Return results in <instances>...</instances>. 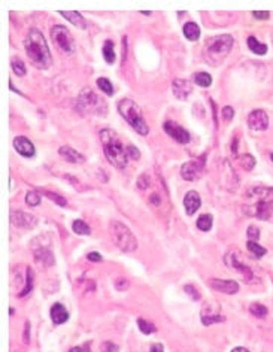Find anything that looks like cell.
Here are the masks:
<instances>
[{"mask_svg": "<svg viewBox=\"0 0 273 352\" xmlns=\"http://www.w3.org/2000/svg\"><path fill=\"white\" fill-rule=\"evenodd\" d=\"M50 315H51V319H53L54 324H65L69 319V312H68V309L62 303L53 304Z\"/></svg>", "mask_w": 273, "mask_h": 352, "instance_id": "obj_21", "label": "cell"}, {"mask_svg": "<svg viewBox=\"0 0 273 352\" xmlns=\"http://www.w3.org/2000/svg\"><path fill=\"white\" fill-rule=\"evenodd\" d=\"M24 48L29 56V59L41 69H48L53 64V57L48 48V44L44 38V35L38 29H30L26 41Z\"/></svg>", "mask_w": 273, "mask_h": 352, "instance_id": "obj_2", "label": "cell"}, {"mask_svg": "<svg viewBox=\"0 0 273 352\" xmlns=\"http://www.w3.org/2000/svg\"><path fill=\"white\" fill-rule=\"evenodd\" d=\"M149 352H164V348H163V345H160V343H154L152 346H151V351Z\"/></svg>", "mask_w": 273, "mask_h": 352, "instance_id": "obj_46", "label": "cell"}, {"mask_svg": "<svg viewBox=\"0 0 273 352\" xmlns=\"http://www.w3.org/2000/svg\"><path fill=\"white\" fill-rule=\"evenodd\" d=\"M32 288H33V272H32V269H27V278H26V287H24V290L18 294L20 297H24V295H27L30 291H32Z\"/></svg>", "mask_w": 273, "mask_h": 352, "instance_id": "obj_33", "label": "cell"}, {"mask_svg": "<svg viewBox=\"0 0 273 352\" xmlns=\"http://www.w3.org/2000/svg\"><path fill=\"white\" fill-rule=\"evenodd\" d=\"M270 158H272V161H273V152L270 154Z\"/></svg>", "mask_w": 273, "mask_h": 352, "instance_id": "obj_52", "label": "cell"}, {"mask_svg": "<svg viewBox=\"0 0 273 352\" xmlns=\"http://www.w3.org/2000/svg\"><path fill=\"white\" fill-rule=\"evenodd\" d=\"M212 215H207V214H205V215H200L199 217V220H197V227H199V230H202V232H209L210 229H212Z\"/></svg>", "mask_w": 273, "mask_h": 352, "instance_id": "obj_28", "label": "cell"}, {"mask_svg": "<svg viewBox=\"0 0 273 352\" xmlns=\"http://www.w3.org/2000/svg\"><path fill=\"white\" fill-rule=\"evenodd\" d=\"M51 38L56 44V47L68 54V56H72L75 51H76V45H75V41L70 35V32L65 27V26H54L51 29Z\"/></svg>", "mask_w": 273, "mask_h": 352, "instance_id": "obj_7", "label": "cell"}, {"mask_svg": "<svg viewBox=\"0 0 273 352\" xmlns=\"http://www.w3.org/2000/svg\"><path fill=\"white\" fill-rule=\"evenodd\" d=\"M118 111L121 114V117L142 136H146L149 133V127L146 124V121L143 119L142 111L139 108V105L130 99H123L118 102Z\"/></svg>", "mask_w": 273, "mask_h": 352, "instance_id": "obj_5", "label": "cell"}, {"mask_svg": "<svg viewBox=\"0 0 273 352\" xmlns=\"http://www.w3.org/2000/svg\"><path fill=\"white\" fill-rule=\"evenodd\" d=\"M41 249L38 248H33V252H35V257H36V261L41 264H45V266H53L54 264V254L53 251L50 249V245L44 246V245H39Z\"/></svg>", "mask_w": 273, "mask_h": 352, "instance_id": "obj_20", "label": "cell"}, {"mask_svg": "<svg viewBox=\"0 0 273 352\" xmlns=\"http://www.w3.org/2000/svg\"><path fill=\"white\" fill-rule=\"evenodd\" d=\"M69 352H84V351H82V348L76 346V348H72V349H70Z\"/></svg>", "mask_w": 273, "mask_h": 352, "instance_id": "obj_51", "label": "cell"}, {"mask_svg": "<svg viewBox=\"0 0 273 352\" xmlns=\"http://www.w3.org/2000/svg\"><path fill=\"white\" fill-rule=\"evenodd\" d=\"M102 352H118V346L112 342H105L102 346Z\"/></svg>", "mask_w": 273, "mask_h": 352, "instance_id": "obj_43", "label": "cell"}, {"mask_svg": "<svg viewBox=\"0 0 273 352\" xmlns=\"http://www.w3.org/2000/svg\"><path fill=\"white\" fill-rule=\"evenodd\" d=\"M45 196H48V197H51V200H54L56 203H59L60 206H66L68 205V202L63 199V197H60L59 194H54V193H50V191H42Z\"/></svg>", "mask_w": 273, "mask_h": 352, "instance_id": "obj_40", "label": "cell"}, {"mask_svg": "<svg viewBox=\"0 0 273 352\" xmlns=\"http://www.w3.org/2000/svg\"><path fill=\"white\" fill-rule=\"evenodd\" d=\"M239 163H240V166H242L245 170H252L254 166H255V158H254L252 155H249V154H243V155L239 158Z\"/></svg>", "mask_w": 273, "mask_h": 352, "instance_id": "obj_31", "label": "cell"}, {"mask_svg": "<svg viewBox=\"0 0 273 352\" xmlns=\"http://www.w3.org/2000/svg\"><path fill=\"white\" fill-rule=\"evenodd\" d=\"M97 87L100 88V91H103L108 96H114V87L111 84V81L108 78H99L97 79Z\"/></svg>", "mask_w": 273, "mask_h": 352, "instance_id": "obj_29", "label": "cell"}, {"mask_svg": "<svg viewBox=\"0 0 273 352\" xmlns=\"http://www.w3.org/2000/svg\"><path fill=\"white\" fill-rule=\"evenodd\" d=\"M225 264L228 267H231L233 270H236L240 276H243L246 284H251V281L254 279V273L251 272V269L246 264H243L239 258H236L234 254H227L225 255Z\"/></svg>", "mask_w": 273, "mask_h": 352, "instance_id": "obj_12", "label": "cell"}, {"mask_svg": "<svg viewBox=\"0 0 273 352\" xmlns=\"http://www.w3.org/2000/svg\"><path fill=\"white\" fill-rule=\"evenodd\" d=\"M72 229L76 235H81V236H88L91 233V229L88 227V224H85L82 220H76L73 221L72 224Z\"/></svg>", "mask_w": 273, "mask_h": 352, "instance_id": "obj_27", "label": "cell"}, {"mask_svg": "<svg viewBox=\"0 0 273 352\" xmlns=\"http://www.w3.org/2000/svg\"><path fill=\"white\" fill-rule=\"evenodd\" d=\"M102 53H103V59L108 64H114L115 63V51H114V42L112 41H106L103 48H102Z\"/></svg>", "mask_w": 273, "mask_h": 352, "instance_id": "obj_25", "label": "cell"}, {"mask_svg": "<svg viewBox=\"0 0 273 352\" xmlns=\"http://www.w3.org/2000/svg\"><path fill=\"white\" fill-rule=\"evenodd\" d=\"M224 319H225V316L221 313L219 304H216L213 301L205 303V306L202 309V322H203V325H210L213 322H222Z\"/></svg>", "mask_w": 273, "mask_h": 352, "instance_id": "obj_10", "label": "cell"}, {"mask_svg": "<svg viewBox=\"0 0 273 352\" xmlns=\"http://www.w3.org/2000/svg\"><path fill=\"white\" fill-rule=\"evenodd\" d=\"M149 184H151V179H149V176L148 175H140L139 176V179H137V187L140 188V190H145V188H148L149 187Z\"/></svg>", "mask_w": 273, "mask_h": 352, "instance_id": "obj_37", "label": "cell"}, {"mask_svg": "<svg viewBox=\"0 0 273 352\" xmlns=\"http://www.w3.org/2000/svg\"><path fill=\"white\" fill-rule=\"evenodd\" d=\"M209 285L224 294H236L239 291V285L230 279H209Z\"/></svg>", "mask_w": 273, "mask_h": 352, "instance_id": "obj_15", "label": "cell"}, {"mask_svg": "<svg viewBox=\"0 0 273 352\" xmlns=\"http://www.w3.org/2000/svg\"><path fill=\"white\" fill-rule=\"evenodd\" d=\"M26 203H27L29 206L35 208V206H38V205L41 203V196H39L36 191H30V193L26 194Z\"/></svg>", "mask_w": 273, "mask_h": 352, "instance_id": "obj_35", "label": "cell"}, {"mask_svg": "<svg viewBox=\"0 0 273 352\" xmlns=\"http://www.w3.org/2000/svg\"><path fill=\"white\" fill-rule=\"evenodd\" d=\"M100 140L103 145V152L108 161L117 169H126L127 166V148H124L120 134L112 128H103L100 131Z\"/></svg>", "mask_w": 273, "mask_h": 352, "instance_id": "obj_3", "label": "cell"}, {"mask_svg": "<svg viewBox=\"0 0 273 352\" xmlns=\"http://www.w3.org/2000/svg\"><path fill=\"white\" fill-rule=\"evenodd\" d=\"M12 70L17 73V76H24L26 72H27L24 61L20 60V59H14V60H12Z\"/></svg>", "mask_w": 273, "mask_h": 352, "instance_id": "obj_32", "label": "cell"}, {"mask_svg": "<svg viewBox=\"0 0 273 352\" xmlns=\"http://www.w3.org/2000/svg\"><path fill=\"white\" fill-rule=\"evenodd\" d=\"M172 88H173V94L179 100H187L188 96L191 94V84L185 79H181V78H176L172 82Z\"/></svg>", "mask_w": 273, "mask_h": 352, "instance_id": "obj_18", "label": "cell"}, {"mask_svg": "<svg viewBox=\"0 0 273 352\" xmlns=\"http://www.w3.org/2000/svg\"><path fill=\"white\" fill-rule=\"evenodd\" d=\"M231 151H233V154H237V137H234V140H233V148H231Z\"/></svg>", "mask_w": 273, "mask_h": 352, "instance_id": "obj_49", "label": "cell"}, {"mask_svg": "<svg viewBox=\"0 0 273 352\" xmlns=\"http://www.w3.org/2000/svg\"><path fill=\"white\" fill-rule=\"evenodd\" d=\"M248 125L252 128V130H257V131H263L269 127V117L264 111L261 109H255L249 114L248 117Z\"/></svg>", "mask_w": 273, "mask_h": 352, "instance_id": "obj_14", "label": "cell"}, {"mask_svg": "<svg viewBox=\"0 0 273 352\" xmlns=\"http://www.w3.org/2000/svg\"><path fill=\"white\" fill-rule=\"evenodd\" d=\"M246 44H248V48L254 53V54H257V56H264L266 53H267V47L264 45V44H261L257 38H254V36H249L248 38V41H246Z\"/></svg>", "mask_w": 273, "mask_h": 352, "instance_id": "obj_24", "label": "cell"}, {"mask_svg": "<svg viewBox=\"0 0 273 352\" xmlns=\"http://www.w3.org/2000/svg\"><path fill=\"white\" fill-rule=\"evenodd\" d=\"M163 128H164V131H166L172 139H175L178 143L185 145V143H188L190 139H191L190 133H188L184 127H181L179 124H176L175 121H166V122L163 124Z\"/></svg>", "mask_w": 273, "mask_h": 352, "instance_id": "obj_11", "label": "cell"}, {"mask_svg": "<svg viewBox=\"0 0 273 352\" xmlns=\"http://www.w3.org/2000/svg\"><path fill=\"white\" fill-rule=\"evenodd\" d=\"M203 169H205L203 158H200V160H191V161H187V163L182 164V167H181V176H182L185 181H196V179H199L200 176H202Z\"/></svg>", "mask_w": 273, "mask_h": 352, "instance_id": "obj_9", "label": "cell"}, {"mask_svg": "<svg viewBox=\"0 0 273 352\" xmlns=\"http://www.w3.org/2000/svg\"><path fill=\"white\" fill-rule=\"evenodd\" d=\"M87 258H88L90 261H93V263L102 261V255H100V254H97V252H90Z\"/></svg>", "mask_w": 273, "mask_h": 352, "instance_id": "obj_45", "label": "cell"}, {"mask_svg": "<svg viewBox=\"0 0 273 352\" xmlns=\"http://www.w3.org/2000/svg\"><path fill=\"white\" fill-rule=\"evenodd\" d=\"M184 36L188 39V41H191V42H194V41H197L199 38H200V27L196 24V23H187L185 26H184Z\"/></svg>", "mask_w": 273, "mask_h": 352, "instance_id": "obj_23", "label": "cell"}, {"mask_svg": "<svg viewBox=\"0 0 273 352\" xmlns=\"http://www.w3.org/2000/svg\"><path fill=\"white\" fill-rule=\"evenodd\" d=\"M14 148L23 157H33L35 155V145L24 136H18L14 139Z\"/></svg>", "mask_w": 273, "mask_h": 352, "instance_id": "obj_16", "label": "cell"}, {"mask_svg": "<svg viewBox=\"0 0 273 352\" xmlns=\"http://www.w3.org/2000/svg\"><path fill=\"white\" fill-rule=\"evenodd\" d=\"M221 115H222V118H224V121H231L233 119V117H234V109L231 108V106H225V108H222V111H221Z\"/></svg>", "mask_w": 273, "mask_h": 352, "instance_id": "obj_38", "label": "cell"}, {"mask_svg": "<svg viewBox=\"0 0 273 352\" xmlns=\"http://www.w3.org/2000/svg\"><path fill=\"white\" fill-rule=\"evenodd\" d=\"M78 108L82 112H88V114H100L105 115L106 114V103L99 99L91 90H84L78 99Z\"/></svg>", "mask_w": 273, "mask_h": 352, "instance_id": "obj_8", "label": "cell"}, {"mask_svg": "<svg viewBox=\"0 0 273 352\" xmlns=\"http://www.w3.org/2000/svg\"><path fill=\"white\" fill-rule=\"evenodd\" d=\"M246 248H248V251L249 252H252L257 258H260V257H263L264 254H266V249L263 248V246H260L257 242H254V240H249L248 243H246Z\"/></svg>", "mask_w": 273, "mask_h": 352, "instance_id": "obj_30", "label": "cell"}, {"mask_svg": "<svg viewBox=\"0 0 273 352\" xmlns=\"http://www.w3.org/2000/svg\"><path fill=\"white\" fill-rule=\"evenodd\" d=\"M202 205V199L199 196V193L196 191H188L184 197V208H185V212L188 215H194L196 211H199Z\"/></svg>", "mask_w": 273, "mask_h": 352, "instance_id": "obj_19", "label": "cell"}, {"mask_svg": "<svg viewBox=\"0 0 273 352\" xmlns=\"http://www.w3.org/2000/svg\"><path fill=\"white\" fill-rule=\"evenodd\" d=\"M231 352H249V351H248V349H245V348H240V346H239V348H234Z\"/></svg>", "mask_w": 273, "mask_h": 352, "instance_id": "obj_50", "label": "cell"}, {"mask_svg": "<svg viewBox=\"0 0 273 352\" xmlns=\"http://www.w3.org/2000/svg\"><path fill=\"white\" fill-rule=\"evenodd\" d=\"M11 223L20 229H33L38 224V220L27 212L23 211H12L11 212Z\"/></svg>", "mask_w": 273, "mask_h": 352, "instance_id": "obj_13", "label": "cell"}, {"mask_svg": "<svg viewBox=\"0 0 273 352\" xmlns=\"http://www.w3.org/2000/svg\"><path fill=\"white\" fill-rule=\"evenodd\" d=\"M29 330H30V324H29V322H26V334H24V340H26V342L29 340V333H30Z\"/></svg>", "mask_w": 273, "mask_h": 352, "instance_id": "obj_48", "label": "cell"}, {"mask_svg": "<svg viewBox=\"0 0 273 352\" xmlns=\"http://www.w3.org/2000/svg\"><path fill=\"white\" fill-rule=\"evenodd\" d=\"M137 325H139V330L143 334H152L155 331V327L151 322H146L145 319H137Z\"/></svg>", "mask_w": 273, "mask_h": 352, "instance_id": "obj_36", "label": "cell"}, {"mask_svg": "<svg viewBox=\"0 0 273 352\" xmlns=\"http://www.w3.org/2000/svg\"><path fill=\"white\" fill-rule=\"evenodd\" d=\"M252 17L260 20V21H264V20H269L270 14L269 12H263V11H255V12H252Z\"/></svg>", "mask_w": 273, "mask_h": 352, "instance_id": "obj_44", "label": "cell"}, {"mask_svg": "<svg viewBox=\"0 0 273 352\" xmlns=\"http://www.w3.org/2000/svg\"><path fill=\"white\" fill-rule=\"evenodd\" d=\"M59 154H60L62 158H65V161H68L70 164H82V163H85V157L81 152H78L76 149L70 148V146H62L59 149Z\"/></svg>", "mask_w": 273, "mask_h": 352, "instance_id": "obj_17", "label": "cell"}, {"mask_svg": "<svg viewBox=\"0 0 273 352\" xmlns=\"http://www.w3.org/2000/svg\"><path fill=\"white\" fill-rule=\"evenodd\" d=\"M233 44H234V39L230 35H219V36L209 38L203 47L205 61L207 64H210L212 67L219 66L225 60L228 53L231 51Z\"/></svg>", "mask_w": 273, "mask_h": 352, "instance_id": "obj_4", "label": "cell"}, {"mask_svg": "<svg viewBox=\"0 0 273 352\" xmlns=\"http://www.w3.org/2000/svg\"><path fill=\"white\" fill-rule=\"evenodd\" d=\"M127 155H129L132 160H139V158H140L139 149H137L136 146H133V145H129V146H127Z\"/></svg>", "mask_w": 273, "mask_h": 352, "instance_id": "obj_41", "label": "cell"}, {"mask_svg": "<svg viewBox=\"0 0 273 352\" xmlns=\"http://www.w3.org/2000/svg\"><path fill=\"white\" fill-rule=\"evenodd\" d=\"M243 212L257 220H269L273 215V187H252L245 194Z\"/></svg>", "mask_w": 273, "mask_h": 352, "instance_id": "obj_1", "label": "cell"}, {"mask_svg": "<svg viewBox=\"0 0 273 352\" xmlns=\"http://www.w3.org/2000/svg\"><path fill=\"white\" fill-rule=\"evenodd\" d=\"M248 237L251 239V240H254V242H257L258 239H260V229L258 227H255V226H249V229H248Z\"/></svg>", "mask_w": 273, "mask_h": 352, "instance_id": "obj_39", "label": "cell"}, {"mask_svg": "<svg viewBox=\"0 0 273 352\" xmlns=\"http://www.w3.org/2000/svg\"><path fill=\"white\" fill-rule=\"evenodd\" d=\"M184 290H185V293L190 294V297H191L193 300H200V293H199L193 285H185Z\"/></svg>", "mask_w": 273, "mask_h": 352, "instance_id": "obj_42", "label": "cell"}, {"mask_svg": "<svg viewBox=\"0 0 273 352\" xmlns=\"http://www.w3.org/2000/svg\"><path fill=\"white\" fill-rule=\"evenodd\" d=\"M249 310H251V313L255 315L257 318H264V316L267 315V309H266V306H263V304H260V303H254V304H251Z\"/></svg>", "mask_w": 273, "mask_h": 352, "instance_id": "obj_34", "label": "cell"}, {"mask_svg": "<svg viewBox=\"0 0 273 352\" xmlns=\"http://www.w3.org/2000/svg\"><path fill=\"white\" fill-rule=\"evenodd\" d=\"M111 230V236L114 239V242L117 243V246L124 251V252H132L137 248V240L133 236V233L129 230V227H126L123 223L120 221H114L109 227Z\"/></svg>", "mask_w": 273, "mask_h": 352, "instance_id": "obj_6", "label": "cell"}, {"mask_svg": "<svg viewBox=\"0 0 273 352\" xmlns=\"http://www.w3.org/2000/svg\"><path fill=\"white\" fill-rule=\"evenodd\" d=\"M151 202H152L154 205H160V199H158V196H157V194H152V196H151Z\"/></svg>", "mask_w": 273, "mask_h": 352, "instance_id": "obj_47", "label": "cell"}, {"mask_svg": "<svg viewBox=\"0 0 273 352\" xmlns=\"http://www.w3.org/2000/svg\"><path fill=\"white\" fill-rule=\"evenodd\" d=\"M193 82L199 87L206 88L212 84V76L206 72H197V73L193 75Z\"/></svg>", "mask_w": 273, "mask_h": 352, "instance_id": "obj_26", "label": "cell"}, {"mask_svg": "<svg viewBox=\"0 0 273 352\" xmlns=\"http://www.w3.org/2000/svg\"><path fill=\"white\" fill-rule=\"evenodd\" d=\"M62 17H65L66 20H69L73 26H76L78 29H87V21L84 20V17L79 12H70V11H60L59 12Z\"/></svg>", "mask_w": 273, "mask_h": 352, "instance_id": "obj_22", "label": "cell"}]
</instances>
